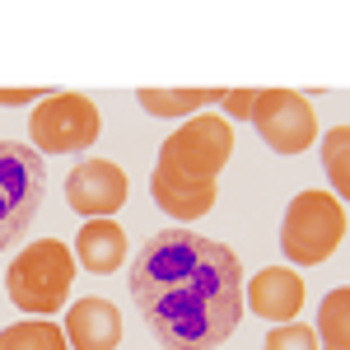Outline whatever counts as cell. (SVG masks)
Instances as JSON below:
<instances>
[{
    "label": "cell",
    "mask_w": 350,
    "mask_h": 350,
    "mask_svg": "<svg viewBox=\"0 0 350 350\" xmlns=\"http://www.w3.org/2000/svg\"><path fill=\"white\" fill-rule=\"evenodd\" d=\"M131 299L163 350H215L243 313V267L215 239L163 229L131 267Z\"/></svg>",
    "instance_id": "1"
},
{
    "label": "cell",
    "mask_w": 350,
    "mask_h": 350,
    "mask_svg": "<svg viewBox=\"0 0 350 350\" xmlns=\"http://www.w3.org/2000/svg\"><path fill=\"white\" fill-rule=\"evenodd\" d=\"M234 154V126L215 112H196L187 126L168 135L159 145V163L150 191L173 219H201L215 206V178L224 159Z\"/></svg>",
    "instance_id": "2"
},
{
    "label": "cell",
    "mask_w": 350,
    "mask_h": 350,
    "mask_svg": "<svg viewBox=\"0 0 350 350\" xmlns=\"http://www.w3.org/2000/svg\"><path fill=\"white\" fill-rule=\"evenodd\" d=\"M70 280H75L70 247L56 243V239H38L10 262V271H5V295H10V304L19 313L42 318V313H61L66 308Z\"/></svg>",
    "instance_id": "3"
},
{
    "label": "cell",
    "mask_w": 350,
    "mask_h": 350,
    "mask_svg": "<svg viewBox=\"0 0 350 350\" xmlns=\"http://www.w3.org/2000/svg\"><path fill=\"white\" fill-rule=\"evenodd\" d=\"M346 243V206L332 191H299L280 224V252L299 267H318Z\"/></svg>",
    "instance_id": "4"
},
{
    "label": "cell",
    "mask_w": 350,
    "mask_h": 350,
    "mask_svg": "<svg viewBox=\"0 0 350 350\" xmlns=\"http://www.w3.org/2000/svg\"><path fill=\"white\" fill-rule=\"evenodd\" d=\"M47 196V163L33 145L0 140V247L24 234Z\"/></svg>",
    "instance_id": "5"
},
{
    "label": "cell",
    "mask_w": 350,
    "mask_h": 350,
    "mask_svg": "<svg viewBox=\"0 0 350 350\" xmlns=\"http://www.w3.org/2000/svg\"><path fill=\"white\" fill-rule=\"evenodd\" d=\"M33 150L42 154H75L98 140V108L84 94H47L33 108Z\"/></svg>",
    "instance_id": "6"
},
{
    "label": "cell",
    "mask_w": 350,
    "mask_h": 350,
    "mask_svg": "<svg viewBox=\"0 0 350 350\" xmlns=\"http://www.w3.org/2000/svg\"><path fill=\"white\" fill-rule=\"evenodd\" d=\"M247 122L257 126V135L267 140L275 154H299L318 135L313 103L299 98L295 89H257V103H252V117Z\"/></svg>",
    "instance_id": "7"
},
{
    "label": "cell",
    "mask_w": 350,
    "mask_h": 350,
    "mask_svg": "<svg viewBox=\"0 0 350 350\" xmlns=\"http://www.w3.org/2000/svg\"><path fill=\"white\" fill-rule=\"evenodd\" d=\"M66 201L89 219H112V211L126 201V173L112 159H89L66 178Z\"/></svg>",
    "instance_id": "8"
},
{
    "label": "cell",
    "mask_w": 350,
    "mask_h": 350,
    "mask_svg": "<svg viewBox=\"0 0 350 350\" xmlns=\"http://www.w3.org/2000/svg\"><path fill=\"white\" fill-rule=\"evenodd\" d=\"M247 304H252V313L257 318H267V323H295L299 308H304V280H299L290 267H267L252 275V285H247Z\"/></svg>",
    "instance_id": "9"
},
{
    "label": "cell",
    "mask_w": 350,
    "mask_h": 350,
    "mask_svg": "<svg viewBox=\"0 0 350 350\" xmlns=\"http://www.w3.org/2000/svg\"><path fill=\"white\" fill-rule=\"evenodd\" d=\"M66 341L75 350H112L122 341V313L108 299H75V308L66 313Z\"/></svg>",
    "instance_id": "10"
},
{
    "label": "cell",
    "mask_w": 350,
    "mask_h": 350,
    "mask_svg": "<svg viewBox=\"0 0 350 350\" xmlns=\"http://www.w3.org/2000/svg\"><path fill=\"white\" fill-rule=\"evenodd\" d=\"M122 257H126V234H122V224H112V219H89L80 234H75V262H80L84 271L108 275V271L122 267Z\"/></svg>",
    "instance_id": "11"
},
{
    "label": "cell",
    "mask_w": 350,
    "mask_h": 350,
    "mask_svg": "<svg viewBox=\"0 0 350 350\" xmlns=\"http://www.w3.org/2000/svg\"><path fill=\"white\" fill-rule=\"evenodd\" d=\"M150 117H196L211 103H224V89H135Z\"/></svg>",
    "instance_id": "12"
},
{
    "label": "cell",
    "mask_w": 350,
    "mask_h": 350,
    "mask_svg": "<svg viewBox=\"0 0 350 350\" xmlns=\"http://www.w3.org/2000/svg\"><path fill=\"white\" fill-rule=\"evenodd\" d=\"M66 332L47 318H28V323H14L0 332V350H66Z\"/></svg>",
    "instance_id": "13"
},
{
    "label": "cell",
    "mask_w": 350,
    "mask_h": 350,
    "mask_svg": "<svg viewBox=\"0 0 350 350\" xmlns=\"http://www.w3.org/2000/svg\"><path fill=\"white\" fill-rule=\"evenodd\" d=\"M346 313H350V290H346V285H336V290L323 299V313H318V336H323V350H350Z\"/></svg>",
    "instance_id": "14"
},
{
    "label": "cell",
    "mask_w": 350,
    "mask_h": 350,
    "mask_svg": "<svg viewBox=\"0 0 350 350\" xmlns=\"http://www.w3.org/2000/svg\"><path fill=\"white\" fill-rule=\"evenodd\" d=\"M346 145H350V126H336V131L323 140V163H327V178L336 183V196L350 191V168H346Z\"/></svg>",
    "instance_id": "15"
},
{
    "label": "cell",
    "mask_w": 350,
    "mask_h": 350,
    "mask_svg": "<svg viewBox=\"0 0 350 350\" xmlns=\"http://www.w3.org/2000/svg\"><path fill=\"white\" fill-rule=\"evenodd\" d=\"M262 350H323V346H318V332H308L304 323H280Z\"/></svg>",
    "instance_id": "16"
},
{
    "label": "cell",
    "mask_w": 350,
    "mask_h": 350,
    "mask_svg": "<svg viewBox=\"0 0 350 350\" xmlns=\"http://www.w3.org/2000/svg\"><path fill=\"white\" fill-rule=\"evenodd\" d=\"M252 103H257V89H229L224 94V117L229 122H247L252 117Z\"/></svg>",
    "instance_id": "17"
},
{
    "label": "cell",
    "mask_w": 350,
    "mask_h": 350,
    "mask_svg": "<svg viewBox=\"0 0 350 350\" xmlns=\"http://www.w3.org/2000/svg\"><path fill=\"white\" fill-rule=\"evenodd\" d=\"M47 89H0V103L5 108H24V103H42Z\"/></svg>",
    "instance_id": "18"
}]
</instances>
